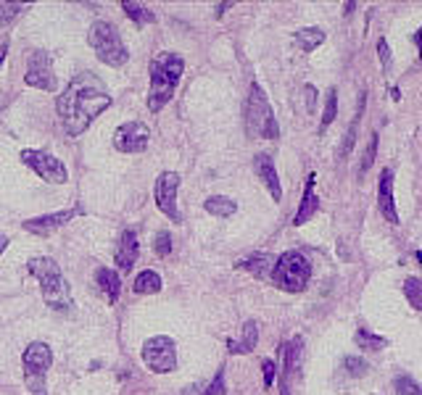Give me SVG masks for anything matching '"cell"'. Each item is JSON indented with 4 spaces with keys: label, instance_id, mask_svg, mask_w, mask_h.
Returning a JSON list of instances; mask_svg holds the SVG:
<instances>
[{
    "label": "cell",
    "instance_id": "obj_10",
    "mask_svg": "<svg viewBox=\"0 0 422 395\" xmlns=\"http://www.w3.org/2000/svg\"><path fill=\"white\" fill-rule=\"evenodd\" d=\"M22 161L35 169L37 174H40V180L53 182V185H63V182L69 180L66 166H63L56 156L45 153V150H32V148H29V150L22 153Z\"/></svg>",
    "mask_w": 422,
    "mask_h": 395
},
{
    "label": "cell",
    "instance_id": "obj_22",
    "mask_svg": "<svg viewBox=\"0 0 422 395\" xmlns=\"http://www.w3.org/2000/svg\"><path fill=\"white\" fill-rule=\"evenodd\" d=\"M296 42L301 45V50L312 53V50H317L325 42V32H322L319 26H303V29L296 32Z\"/></svg>",
    "mask_w": 422,
    "mask_h": 395
},
{
    "label": "cell",
    "instance_id": "obj_7",
    "mask_svg": "<svg viewBox=\"0 0 422 395\" xmlns=\"http://www.w3.org/2000/svg\"><path fill=\"white\" fill-rule=\"evenodd\" d=\"M24 364V380L32 395H48L45 393V374L53 364V350L45 343H29L22 356Z\"/></svg>",
    "mask_w": 422,
    "mask_h": 395
},
{
    "label": "cell",
    "instance_id": "obj_38",
    "mask_svg": "<svg viewBox=\"0 0 422 395\" xmlns=\"http://www.w3.org/2000/svg\"><path fill=\"white\" fill-rule=\"evenodd\" d=\"M412 42L417 45V50H420V59H422V26L417 29V32H414V35H412Z\"/></svg>",
    "mask_w": 422,
    "mask_h": 395
},
{
    "label": "cell",
    "instance_id": "obj_18",
    "mask_svg": "<svg viewBox=\"0 0 422 395\" xmlns=\"http://www.w3.org/2000/svg\"><path fill=\"white\" fill-rule=\"evenodd\" d=\"M314 182H317V174H309L306 177V185H303V195H301V206H299V211H296V219H293V224L296 227H303L314 214H317V208H319V198H317V192H314Z\"/></svg>",
    "mask_w": 422,
    "mask_h": 395
},
{
    "label": "cell",
    "instance_id": "obj_11",
    "mask_svg": "<svg viewBox=\"0 0 422 395\" xmlns=\"http://www.w3.org/2000/svg\"><path fill=\"white\" fill-rule=\"evenodd\" d=\"M24 82L29 84V87L45 90V93H53V90H56V74H53V63H50V56L45 50H35V53L29 56Z\"/></svg>",
    "mask_w": 422,
    "mask_h": 395
},
{
    "label": "cell",
    "instance_id": "obj_31",
    "mask_svg": "<svg viewBox=\"0 0 422 395\" xmlns=\"http://www.w3.org/2000/svg\"><path fill=\"white\" fill-rule=\"evenodd\" d=\"M396 395H422V387L412 377L401 374V377H396Z\"/></svg>",
    "mask_w": 422,
    "mask_h": 395
},
{
    "label": "cell",
    "instance_id": "obj_20",
    "mask_svg": "<svg viewBox=\"0 0 422 395\" xmlns=\"http://www.w3.org/2000/svg\"><path fill=\"white\" fill-rule=\"evenodd\" d=\"M259 343V324L248 319L243 324V335L241 340H227V350L232 356H243V353H251L253 348Z\"/></svg>",
    "mask_w": 422,
    "mask_h": 395
},
{
    "label": "cell",
    "instance_id": "obj_32",
    "mask_svg": "<svg viewBox=\"0 0 422 395\" xmlns=\"http://www.w3.org/2000/svg\"><path fill=\"white\" fill-rule=\"evenodd\" d=\"M153 248H156V253L161 256V258H167L169 253H172V235H169L167 229H161L156 235V240H153Z\"/></svg>",
    "mask_w": 422,
    "mask_h": 395
},
{
    "label": "cell",
    "instance_id": "obj_29",
    "mask_svg": "<svg viewBox=\"0 0 422 395\" xmlns=\"http://www.w3.org/2000/svg\"><path fill=\"white\" fill-rule=\"evenodd\" d=\"M343 369H346V374H351V377H364V374L370 371V364L364 359H359V356H346V359H343Z\"/></svg>",
    "mask_w": 422,
    "mask_h": 395
},
{
    "label": "cell",
    "instance_id": "obj_13",
    "mask_svg": "<svg viewBox=\"0 0 422 395\" xmlns=\"http://www.w3.org/2000/svg\"><path fill=\"white\" fill-rule=\"evenodd\" d=\"M151 140V130L143 121H124L114 132V148L121 153H143Z\"/></svg>",
    "mask_w": 422,
    "mask_h": 395
},
{
    "label": "cell",
    "instance_id": "obj_15",
    "mask_svg": "<svg viewBox=\"0 0 422 395\" xmlns=\"http://www.w3.org/2000/svg\"><path fill=\"white\" fill-rule=\"evenodd\" d=\"M77 214H80V208H66V211H59V214L37 216V219H29V222H24V229H27V232H32V235L45 238V235L56 232L59 227H63L66 222H72Z\"/></svg>",
    "mask_w": 422,
    "mask_h": 395
},
{
    "label": "cell",
    "instance_id": "obj_16",
    "mask_svg": "<svg viewBox=\"0 0 422 395\" xmlns=\"http://www.w3.org/2000/svg\"><path fill=\"white\" fill-rule=\"evenodd\" d=\"M137 253H140V242H137V235L133 229H124L119 238V245L114 251V261L119 266V272H133L135 261H137Z\"/></svg>",
    "mask_w": 422,
    "mask_h": 395
},
{
    "label": "cell",
    "instance_id": "obj_25",
    "mask_svg": "<svg viewBox=\"0 0 422 395\" xmlns=\"http://www.w3.org/2000/svg\"><path fill=\"white\" fill-rule=\"evenodd\" d=\"M354 343H356V348H362V350H383V348L388 346V340L386 337H380V335H372L370 330H364V327H359L356 332H354Z\"/></svg>",
    "mask_w": 422,
    "mask_h": 395
},
{
    "label": "cell",
    "instance_id": "obj_24",
    "mask_svg": "<svg viewBox=\"0 0 422 395\" xmlns=\"http://www.w3.org/2000/svg\"><path fill=\"white\" fill-rule=\"evenodd\" d=\"M133 290L140 293V295H145V293H158V290H161V277H158L153 269H145V272H140V274L135 277Z\"/></svg>",
    "mask_w": 422,
    "mask_h": 395
},
{
    "label": "cell",
    "instance_id": "obj_21",
    "mask_svg": "<svg viewBox=\"0 0 422 395\" xmlns=\"http://www.w3.org/2000/svg\"><path fill=\"white\" fill-rule=\"evenodd\" d=\"M96 282H98V290L103 293V298L109 300V303H116V298H119V274L114 272V269H109V266H100L96 272Z\"/></svg>",
    "mask_w": 422,
    "mask_h": 395
},
{
    "label": "cell",
    "instance_id": "obj_28",
    "mask_svg": "<svg viewBox=\"0 0 422 395\" xmlns=\"http://www.w3.org/2000/svg\"><path fill=\"white\" fill-rule=\"evenodd\" d=\"M404 295H407V300H409L417 311H422V279L407 277V279H404Z\"/></svg>",
    "mask_w": 422,
    "mask_h": 395
},
{
    "label": "cell",
    "instance_id": "obj_23",
    "mask_svg": "<svg viewBox=\"0 0 422 395\" xmlns=\"http://www.w3.org/2000/svg\"><path fill=\"white\" fill-rule=\"evenodd\" d=\"M204 208L211 216H222V219H227V216H232L235 211H238V203H235L232 198H225V195H211V198L204 203Z\"/></svg>",
    "mask_w": 422,
    "mask_h": 395
},
{
    "label": "cell",
    "instance_id": "obj_2",
    "mask_svg": "<svg viewBox=\"0 0 422 395\" xmlns=\"http://www.w3.org/2000/svg\"><path fill=\"white\" fill-rule=\"evenodd\" d=\"M185 72V61L177 53H161L151 61V93H148V108L158 114L161 108L167 106L177 84Z\"/></svg>",
    "mask_w": 422,
    "mask_h": 395
},
{
    "label": "cell",
    "instance_id": "obj_3",
    "mask_svg": "<svg viewBox=\"0 0 422 395\" xmlns=\"http://www.w3.org/2000/svg\"><path fill=\"white\" fill-rule=\"evenodd\" d=\"M27 269H29L32 277H37L40 290H43V298H45V303H48L50 309H56V311L72 309L74 306L72 290H69V282L61 274L59 263L53 261V258H32Z\"/></svg>",
    "mask_w": 422,
    "mask_h": 395
},
{
    "label": "cell",
    "instance_id": "obj_40",
    "mask_svg": "<svg viewBox=\"0 0 422 395\" xmlns=\"http://www.w3.org/2000/svg\"><path fill=\"white\" fill-rule=\"evenodd\" d=\"M6 248H8V238H6V235H3V232H0V253L6 251Z\"/></svg>",
    "mask_w": 422,
    "mask_h": 395
},
{
    "label": "cell",
    "instance_id": "obj_26",
    "mask_svg": "<svg viewBox=\"0 0 422 395\" xmlns=\"http://www.w3.org/2000/svg\"><path fill=\"white\" fill-rule=\"evenodd\" d=\"M121 8L127 11V16L133 19V22H137V24H153L156 22V13L148 11L145 6H137V3H121Z\"/></svg>",
    "mask_w": 422,
    "mask_h": 395
},
{
    "label": "cell",
    "instance_id": "obj_39",
    "mask_svg": "<svg viewBox=\"0 0 422 395\" xmlns=\"http://www.w3.org/2000/svg\"><path fill=\"white\" fill-rule=\"evenodd\" d=\"M6 56H8V42H0V63L6 61Z\"/></svg>",
    "mask_w": 422,
    "mask_h": 395
},
{
    "label": "cell",
    "instance_id": "obj_41",
    "mask_svg": "<svg viewBox=\"0 0 422 395\" xmlns=\"http://www.w3.org/2000/svg\"><path fill=\"white\" fill-rule=\"evenodd\" d=\"M229 6H232V3H222V6H217V16H222L225 8H229Z\"/></svg>",
    "mask_w": 422,
    "mask_h": 395
},
{
    "label": "cell",
    "instance_id": "obj_30",
    "mask_svg": "<svg viewBox=\"0 0 422 395\" xmlns=\"http://www.w3.org/2000/svg\"><path fill=\"white\" fill-rule=\"evenodd\" d=\"M22 11H24V6H22V3H0V26L11 24L13 19H16Z\"/></svg>",
    "mask_w": 422,
    "mask_h": 395
},
{
    "label": "cell",
    "instance_id": "obj_17",
    "mask_svg": "<svg viewBox=\"0 0 422 395\" xmlns=\"http://www.w3.org/2000/svg\"><path fill=\"white\" fill-rule=\"evenodd\" d=\"M253 169L259 174V180L264 182L269 192H272V201H280L282 198V185H280V177H278V169H275V158L266 156V153H259L253 158Z\"/></svg>",
    "mask_w": 422,
    "mask_h": 395
},
{
    "label": "cell",
    "instance_id": "obj_9",
    "mask_svg": "<svg viewBox=\"0 0 422 395\" xmlns=\"http://www.w3.org/2000/svg\"><path fill=\"white\" fill-rule=\"evenodd\" d=\"M177 190H180V174L177 171H161L153 187V198L161 214H167L172 222H182L180 211H177Z\"/></svg>",
    "mask_w": 422,
    "mask_h": 395
},
{
    "label": "cell",
    "instance_id": "obj_1",
    "mask_svg": "<svg viewBox=\"0 0 422 395\" xmlns=\"http://www.w3.org/2000/svg\"><path fill=\"white\" fill-rule=\"evenodd\" d=\"M109 106H111L109 90H106L103 79L96 77L93 72L77 74L72 82L66 84V90L59 95V100H56L59 116L63 121V130L69 132L72 137H80L90 127V121Z\"/></svg>",
    "mask_w": 422,
    "mask_h": 395
},
{
    "label": "cell",
    "instance_id": "obj_35",
    "mask_svg": "<svg viewBox=\"0 0 422 395\" xmlns=\"http://www.w3.org/2000/svg\"><path fill=\"white\" fill-rule=\"evenodd\" d=\"M377 56H380V63H383V72L391 69V50H388L386 40H377Z\"/></svg>",
    "mask_w": 422,
    "mask_h": 395
},
{
    "label": "cell",
    "instance_id": "obj_5",
    "mask_svg": "<svg viewBox=\"0 0 422 395\" xmlns=\"http://www.w3.org/2000/svg\"><path fill=\"white\" fill-rule=\"evenodd\" d=\"M312 279V263L303 256L301 251H288L282 253L275 269H272V282L280 290H288V293H301Z\"/></svg>",
    "mask_w": 422,
    "mask_h": 395
},
{
    "label": "cell",
    "instance_id": "obj_33",
    "mask_svg": "<svg viewBox=\"0 0 422 395\" xmlns=\"http://www.w3.org/2000/svg\"><path fill=\"white\" fill-rule=\"evenodd\" d=\"M375 156H377V134H372V140L367 143V150H364V158H362V169H359V174H367L370 171V166H372Z\"/></svg>",
    "mask_w": 422,
    "mask_h": 395
},
{
    "label": "cell",
    "instance_id": "obj_19",
    "mask_svg": "<svg viewBox=\"0 0 422 395\" xmlns=\"http://www.w3.org/2000/svg\"><path fill=\"white\" fill-rule=\"evenodd\" d=\"M275 256H269V253H253L248 258H243L238 261L235 266L238 269H246L248 274H253L256 279H272V269H275Z\"/></svg>",
    "mask_w": 422,
    "mask_h": 395
},
{
    "label": "cell",
    "instance_id": "obj_27",
    "mask_svg": "<svg viewBox=\"0 0 422 395\" xmlns=\"http://www.w3.org/2000/svg\"><path fill=\"white\" fill-rule=\"evenodd\" d=\"M338 116V87H330L327 90V98H325V114H322V127L319 132H325Z\"/></svg>",
    "mask_w": 422,
    "mask_h": 395
},
{
    "label": "cell",
    "instance_id": "obj_42",
    "mask_svg": "<svg viewBox=\"0 0 422 395\" xmlns=\"http://www.w3.org/2000/svg\"><path fill=\"white\" fill-rule=\"evenodd\" d=\"M388 93H391V98H393V100H398V98H401V93H398V87H391Z\"/></svg>",
    "mask_w": 422,
    "mask_h": 395
},
{
    "label": "cell",
    "instance_id": "obj_6",
    "mask_svg": "<svg viewBox=\"0 0 422 395\" xmlns=\"http://www.w3.org/2000/svg\"><path fill=\"white\" fill-rule=\"evenodd\" d=\"M87 40H90V48L96 50L98 59L103 61V63H109V66H121L130 59V53H127L124 42H121L119 29L111 22H96V24L90 26Z\"/></svg>",
    "mask_w": 422,
    "mask_h": 395
},
{
    "label": "cell",
    "instance_id": "obj_43",
    "mask_svg": "<svg viewBox=\"0 0 422 395\" xmlns=\"http://www.w3.org/2000/svg\"><path fill=\"white\" fill-rule=\"evenodd\" d=\"M414 258H417V261L422 263V251H414Z\"/></svg>",
    "mask_w": 422,
    "mask_h": 395
},
{
    "label": "cell",
    "instance_id": "obj_4",
    "mask_svg": "<svg viewBox=\"0 0 422 395\" xmlns=\"http://www.w3.org/2000/svg\"><path fill=\"white\" fill-rule=\"evenodd\" d=\"M246 132H248V137H266V140L280 137V127L275 121L272 106H269L266 93L259 87V82L251 84V93L246 100Z\"/></svg>",
    "mask_w": 422,
    "mask_h": 395
},
{
    "label": "cell",
    "instance_id": "obj_36",
    "mask_svg": "<svg viewBox=\"0 0 422 395\" xmlns=\"http://www.w3.org/2000/svg\"><path fill=\"white\" fill-rule=\"evenodd\" d=\"M177 395H209V382H195V385H190V387L180 390Z\"/></svg>",
    "mask_w": 422,
    "mask_h": 395
},
{
    "label": "cell",
    "instance_id": "obj_37",
    "mask_svg": "<svg viewBox=\"0 0 422 395\" xmlns=\"http://www.w3.org/2000/svg\"><path fill=\"white\" fill-rule=\"evenodd\" d=\"M303 93H306V108L314 111V103H317V90H314V84H306Z\"/></svg>",
    "mask_w": 422,
    "mask_h": 395
},
{
    "label": "cell",
    "instance_id": "obj_14",
    "mask_svg": "<svg viewBox=\"0 0 422 395\" xmlns=\"http://www.w3.org/2000/svg\"><path fill=\"white\" fill-rule=\"evenodd\" d=\"M377 211L383 214L386 222H391L393 227L401 224L396 211V201H393V171L391 169H383L380 171V185H377Z\"/></svg>",
    "mask_w": 422,
    "mask_h": 395
},
{
    "label": "cell",
    "instance_id": "obj_8",
    "mask_svg": "<svg viewBox=\"0 0 422 395\" xmlns=\"http://www.w3.org/2000/svg\"><path fill=\"white\" fill-rule=\"evenodd\" d=\"M143 361L145 366L156 374H169L177 369V346L167 335L151 337L143 346Z\"/></svg>",
    "mask_w": 422,
    "mask_h": 395
},
{
    "label": "cell",
    "instance_id": "obj_12",
    "mask_svg": "<svg viewBox=\"0 0 422 395\" xmlns=\"http://www.w3.org/2000/svg\"><path fill=\"white\" fill-rule=\"evenodd\" d=\"M301 366H303V337L296 335L282 346V377H280L282 395H290V385H293V380L301 377Z\"/></svg>",
    "mask_w": 422,
    "mask_h": 395
},
{
    "label": "cell",
    "instance_id": "obj_34",
    "mask_svg": "<svg viewBox=\"0 0 422 395\" xmlns=\"http://www.w3.org/2000/svg\"><path fill=\"white\" fill-rule=\"evenodd\" d=\"M262 374H264V387L269 390V387L275 385V374H278V369H275V361H272V359L262 361Z\"/></svg>",
    "mask_w": 422,
    "mask_h": 395
}]
</instances>
